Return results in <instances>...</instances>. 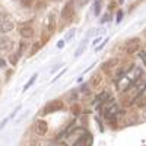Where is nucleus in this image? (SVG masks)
Instances as JSON below:
<instances>
[{"label":"nucleus","mask_w":146,"mask_h":146,"mask_svg":"<svg viewBox=\"0 0 146 146\" xmlns=\"http://www.w3.org/2000/svg\"><path fill=\"white\" fill-rule=\"evenodd\" d=\"M73 35H75V29H70V32L66 35V40H72V38H73Z\"/></svg>","instance_id":"22"},{"label":"nucleus","mask_w":146,"mask_h":146,"mask_svg":"<svg viewBox=\"0 0 146 146\" xmlns=\"http://www.w3.org/2000/svg\"><path fill=\"white\" fill-rule=\"evenodd\" d=\"M139 57L143 60V63L146 64V53H140V54H139Z\"/></svg>","instance_id":"25"},{"label":"nucleus","mask_w":146,"mask_h":146,"mask_svg":"<svg viewBox=\"0 0 146 146\" xmlns=\"http://www.w3.org/2000/svg\"><path fill=\"white\" fill-rule=\"evenodd\" d=\"M19 32H21V35L23 36V38H32L34 36V29L31 27H21Z\"/></svg>","instance_id":"9"},{"label":"nucleus","mask_w":146,"mask_h":146,"mask_svg":"<svg viewBox=\"0 0 146 146\" xmlns=\"http://www.w3.org/2000/svg\"><path fill=\"white\" fill-rule=\"evenodd\" d=\"M35 130H36V133H38L40 136L47 135V131H48L47 121H44V120H36V121H35Z\"/></svg>","instance_id":"3"},{"label":"nucleus","mask_w":146,"mask_h":146,"mask_svg":"<svg viewBox=\"0 0 146 146\" xmlns=\"http://www.w3.org/2000/svg\"><path fill=\"white\" fill-rule=\"evenodd\" d=\"M145 117H146V113H145Z\"/></svg>","instance_id":"32"},{"label":"nucleus","mask_w":146,"mask_h":146,"mask_svg":"<svg viewBox=\"0 0 146 146\" xmlns=\"http://www.w3.org/2000/svg\"><path fill=\"white\" fill-rule=\"evenodd\" d=\"M83 50H85V44H82V45L78 48V50H76V53H75V57H78V56H79V54H80Z\"/></svg>","instance_id":"19"},{"label":"nucleus","mask_w":146,"mask_h":146,"mask_svg":"<svg viewBox=\"0 0 146 146\" xmlns=\"http://www.w3.org/2000/svg\"><path fill=\"white\" fill-rule=\"evenodd\" d=\"M121 18H123V12L120 10V12H118V15H117V23L121 22Z\"/></svg>","instance_id":"23"},{"label":"nucleus","mask_w":146,"mask_h":146,"mask_svg":"<svg viewBox=\"0 0 146 146\" xmlns=\"http://www.w3.org/2000/svg\"><path fill=\"white\" fill-rule=\"evenodd\" d=\"M123 2H124V0H118V3H120V5H121V3H123Z\"/></svg>","instance_id":"31"},{"label":"nucleus","mask_w":146,"mask_h":146,"mask_svg":"<svg viewBox=\"0 0 146 146\" xmlns=\"http://www.w3.org/2000/svg\"><path fill=\"white\" fill-rule=\"evenodd\" d=\"M139 48V44H137V40H133V41H130V44L127 45V48H126V51H127V54H133L136 50Z\"/></svg>","instance_id":"10"},{"label":"nucleus","mask_w":146,"mask_h":146,"mask_svg":"<svg viewBox=\"0 0 146 146\" xmlns=\"http://www.w3.org/2000/svg\"><path fill=\"white\" fill-rule=\"evenodd\" d=\"M47 29H48V32H54V29H56V15H54V13H50V15H48Z\"/></svg>","instance_id":"8"},{"label":"nucleus","mask_w":146,"mask_h":146,"mask_svg":"<svg viewBox=\"0 0 146 146\" xmlns=\"http://www.w3.org/2000/svg\"><path fill=\"white\" fill-rule=\"evenodd\" d=\"M117 113H118V104H115L113 100L105 102V105H104V117L105 118L111 120V118L117 117Z\"/></svg>","instance_id":"1"},{"label":"nucleus","mask_w":146,"mask_h":146,"mask_svg":"<svg viewBox=\"0 0 146 146\" xmlns=\"http://www.w3.org/2000/svg\"><path fill=\"white\" fill-rule=\"evenodd\" d=\"M35 79H36V75H32V76H31V79L28 80V83L25 85V86H23V91H27V89H29V88H31V85H32V83L35 82Z\"/></svg>","instance_id":"17"},{"label":"nucleus","mask_w":146,"mask_h":146,"mask_svg":"<svg viewBox=\"0 0 146 146\" xmlns=\"http://www.w3.org/2000/svg\"><path fill=\"white\" fill-rule=\"evenodd\" d=\"M110 19H111V15H110V13H107V15H104V16H102V19H101V22L104 23V22H108Z\"/></svg>","instance_id":"21"},{"label":"nucleus","mask_w":146,"mask_h":146,"mask_svg":"<svg viewBox=\"0 0 146 146\" xmlns=\"http://www.w3.org/2000/svg\"><path fill=\"white\" fill-rule=\"evenodd\" d=\"M102 9V0H94V15L98 16Z\"/></svg>","instance_id":"12"},{"label":"nucleus","mask_w":146,"mask_h":146,"mask_svg":"<svg viewBox=\"0 0 146 146\" xmlns=\"http://www.w3.org/2000/svg\"><path fill=\"white\" fill-rule=\"evenodd\" d=\"M115 5H117V3H114V2H113V3H110V6H108V7H110V10H113V9L115 7Z\"/></svg>","instance_id":"28"},{"label":"nucleus","mask_w":146,"mask_h":146,"mask_svg":"<svg viewBox=\"0 0 146 146\" xmlns=\"http://www.w3.org/2000/svg\"><path fill=\"white\" fill-rule=\"evenodd\" d=\"M57 47H58V48H63V47H64V41H58V42H57Z\"/></svg>","instance_id":"27"},{"label":"nucleus","mask_w":146,"mask_h":146,"mask_svg":"<svg viewBox=\"0 0 146 146\" xmlns=\"http://www.w3.org/2000/svg\"><path fill=\"white\" fill-rule=\"evenodd\" d=\"M27 48H28V42H27L25 40H22V41H21V44H19V51H18V54L21 56L23 51L27 50Z\"/></svg>","instance_id":"14"},{"label":"nucleus","mask_w":146,"mask_h":146,"mask_svg":"<svg viewBox=\"0 0 146 146\" xmlns=\"http://www.w3.org/2000/svg\"><path fill=\"white\" fill-rule=\"evenodd\" d=\"M42 47V42H35L34 45H32V50H31V54H35L36 51L40 50V48Z\"/></svg>","instance_id":"18"},{"label":"nucleus","mask_w":146,"mask_h":146,"mask_svg":"<svg viewBox=\"0 0 146 146\" xmlns=\"http://www.w3.org/2000/svg\"><path fill=\"white\" fill-rule=\"evenodd\" d=\"M10 48H12V40L7 38V36H2V38H0V50L7 51Z\"/></svg>","instance_id":"7"},{"label":"nucleus","mask_w":146,"mask_h":146,"mask_svg":"<svg viewBox=\"0 0 146 146\" xmlns=\"http://www.w3.org/2000/svg\"><path fill=\"white\" fill-rule=\"evenodd\" d=\"M135 102H136L137 107H145V105H146V96H143V95L140 96V95H139L137 98L135 100Z\"/></svg>","instance_id":"13"},{"label":"nucleus","mask_w":146,"mask_h":146,"mask_svg":"<svg viewBox=\"0 0 146 146\" xmlns=\"http://www.w3.org/2000/svg\"><path fill=\"white\" fill-rule=\"evenodd\" d=\"M0 66H5V62H3L2 58H0Z\"/></svg>","instance_id":"30"},{"label":"nucleus","mask_w":146,"mask_h":146,"mask_svg":"<svg viewBox=\"0 0 146 146\" xmlns=\"http://www.w3.org/2000/svg\"><path fill=\"white\" fill-rule=\"evenodd\" d=\"M91 143H92V136L91 135H85L83 137H79L78 142L73 146H91Z\"/></svg>","instance_id":"6"},{"label":"nucleus","mask_w":146,"mask_h":146,"mask_svg":"<svg viewBox=\"0 0 146 146\" xmlns=\"http://www.w3.org/2000/svg\"><path fill=\"white\" fill-rule=\"evenodd\" d=\"M117 63H118V60H117V58H111V60H108V62L102 63V70H110L111 67L117 66Z\"/></svg>","instance_id":"11"},{"label":"nucleus","mask_w":146,"mask_h":146,"mask_svg":"<svg viewBox=\"0 0 146 146\" xmlns=\"http://www.w3.org/2000/svg\"><path fill=\"white\" fill-rule=\"evenodd\" d=\"M73 15H75V9H73V5L72 3H66L62 9V18L63 19H70L73 18Z\"/></svg>","instance_id":"4"},{"label":"nucleus","mask_w":146,"mask_h":146,"mask_svg":"<svg viewBox=\"0 0 146 146\" xmlns=\"http://www.w3.org/2000/svg\"><path fill=\"white\" fill-rule=\"evenodd\" d=\"M88 2H89V0H78V3H79L80 6H83V5H86Z\"/></svg>","instance_id":"26"},{"label":"nucleus","mask_w":146,"mask_h":146,"mask_svg":"<svg viewBox=\"0 0 146 146\" xmlns=\"http://www.w3.org/2000/svg\"><path fill=\"white\" fill-rule=\"evenodd\" d=\"M13 28H15V23H13V21H10V19H5V21L0 22V32L2 34H6V32L12 31Z\"/></svg>","instance_id":"5"},{"label":"nucleus","mask_w":146,"mask_h":146,"mask_svg":"<svg viewBox=\"0 0 146 146\" xmlns=\"http://www.w3.org/2000/svg\"><path fill=\"white\" fill-rule=\"evenodd\" d=\"M18 58H19V54H18V53H13V54H10L9 62H10L12 64H16V63H18Z\"/></svg>","instance_id":"16"},{"label":"nucleus","mask_w":146,"mask_h":146,"mask_svg":"<svg viewBox=\"0 0 146 146\" xmlns=\"http://www.w3.org/2000/svg\"><path fill=\"white\" fill-rule=\"evenodd\" d=\"M100 82H101V75H100V73H96V75H94V76H92L91 83L94 85V86H96V85H98Z\"/></svg>","instance_id":"15"},{"label":"nucleus","mask_w":146,"mask_h":146,"mask_svg":"<svg viewBox=\"0 0 146 146\" xmlns=\"http://www.w3.org/2000/svg\"><path fill=\"white\" fill-rule=\"evenodd\" d=\"M31 146H41V145H40V142H34Z\"/></svg>","instance_id":"29"},{"label":"nucleus","mask_w":146,"mask_h":146,"mask_svg":"<svg viewBox=\"0 0 146 146\" xmlns=\"http://www.w3.org/2000/svg\"><path fill=\"white\" fill-rule=\"evenodd\" d=\"M63 108V101L60 100H54V101H50L42 110V114H50V113H54V111H58V110Z\"/></svg>","instance_id":"2"},{"label":"nucleus","mask_w":146,"mask_h":146,"mask_svg":"<svg viewBox=\"0 0 146 146\" xmlns=\"http://www.w3.org/2000/svg\"><path fill=\"white\" fill-rule=\"evenodd\" d=\"M21 2H22V5H23V6H32L34 0H21Z\"/></svg>","instance_id":"20"},{"label":"nucleus","mask_w":146,"mask_h":146,"mask_svg":"<svg viewBox=\"0 0 146 146\" xmlns=\"http://www.w3.org/2000/svg\"><path fill=\"white\" fill-rule=\"evenodd\" d=\"M9 120H10V118H9V117H6V118H5V120L2 121V124H0V129H3V127H5V124L7 123V121H9Z\"/></svg>","instance_id":"24"}]
</instances>
